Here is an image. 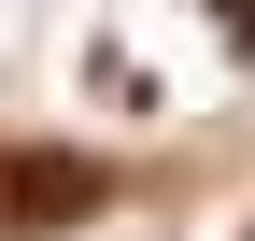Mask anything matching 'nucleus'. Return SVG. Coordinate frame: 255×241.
<instances>
[{
	"label": "nucleus",
	"instance_id": "nucleus-1",
	"mask_svg": "<svg viewBox=\"0 0 255 241\" xmlns=\"http://www.w3.org/2000/svg\"><path fill=\"white\" fill-rule=\"evenodd\" d=\"M85 213H100V170H85V156H0V241L85 227Z\"/></svg>",
	"mask_w": 255,
	"mask_h": 241
},
{
	"label": "nucleus",
	"instance_id": "nucleus-2",
	"mask_svg": "<svg viewBox=\"0 0 255 241\" xmlns=\"http://www.w3.org/2000/svg\"><path fill=\"white\" fill-rule=\"evenodd\" d=\"M213 14H227V43H255V0H213Z\"/></svg>",
	"mask_w": 255,
	"mask_h": 241
}]
</instances>
